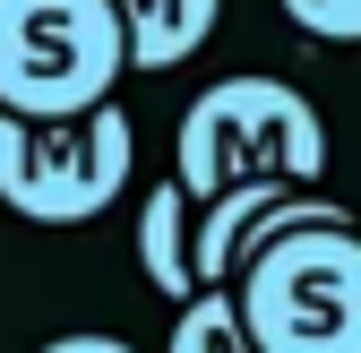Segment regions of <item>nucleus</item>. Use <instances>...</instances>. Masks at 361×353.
<instances>
[{"label":"nucleus","instance_id":"obj_7","mask_svg":"<svg viewBox=\"0 0 361 353\" xmlns=\"http://www.w3.org/2000/svg\"><path fill=\"white\" fill-rule=\"evenodd\" d=\"M164 353H258L250 328H241L233 285H207V293L180 301V319H172V345H164Z\"/></svg>","mask_w":361,"mask_h":353},{"label":"nucleus","instance_id":"obj_9","mask_svg":"<svg viewBox=\"0 0 361 353\" xmlns=\"http://www.w3.org/2000/svg\"><path fill=\"white\" fill-rule=\"evenodd\" d=\"M43 353H138V345H121V336H52Z\"/></svg>","mask_w":361,"mask_h":353},{"label":"nucleus","instance_id":"obj_4","mask_svg":"<svg viewBox=\"0 0 361 353\" xmlns=\"http://www.w3.org/2000/svg\"><path fill=\"white\" fill-rule=\"evenodd\" d=\"M138 129L121 104H95L78 121H18L0 112V207L26 225H86L129 190Z\"/></svg>","mask_w":361,"mask_h":353},{"label":"nucleus","instance_id":"obj_5","mask_svg":"<svg viewBox=\"0 0 361 353\" xmlns=\"http://www.w3.org/2000/svg\"><path fill=\"white\" fill-rule=\"evenodd\" d=\"M112 9L129 26V69H180L190 52H207L224 0H112Z\"/></svg>","mask_w":361,"mask_h":353},{"label":"nucleus","instance_id":"obj_3","mask_svg":"<svg viewBox=\"0 0 361 353\" xmlns=\"http://www.w3.org/2000/svg\"><path fill=\"white\" fill-rule=\"evenodd\" d=\"M129 69V26L112 0H0V112L78 121L112 104Z\"/></svg>","mask_w":361,"mask_h":353},{"label":"nucleus","instance_id":"obj_1","mask_svg":"<svg viewBox=\"0 0 361 353\" xmlns=\"http://www.w3.org/2000/svg\"><path fill=\"white\" fill-rule=\"evenodd\" d=\"M319 172H327V121L284 78H224V86H207V95L180 112L172 181L198 207L224 198V190H250V181L310 190Z\"/></svg>","mask_w":361,"mask_h":353},{"label":"nucleus","instance_id":"obj_2","mask_svg":"<svg viewBox=\"0 0 361 353\" xmlns=\"http://www.w3.org/2000/svg\"><path fill=\"white\" fill-rule=\"evenodd\" d=\"M233 301L258 353H361V225H293L241 258Z\"/></svg>","mask_w":361,"mask_h":353},{"label":"nucleus","instance_id":"obj_8","mask_svg":"<svg viewBox=\"0 0 361 353\" xmlns=\"http://www.w3.org/2000/svg\"><path fill=\"white\" fill-rule=\"evenodd\" d=\"M284 18L310 43H361V0H284Z\"/></svg>","mask_w":361,"mask_h":353},{"label":"nucleus","instance_id":"obj_6","mask_svg":"<svg viewBox=\"0 0 361 353\" xmlns=\"http://www.w3.org/2000/svg\"><path fill=\"white\" fill-rule=\"evenodd\" d=\"M138 268L164 301H190L198 276H190V190L180 181H155L147 207H138Z\"/></svg>","mask_w":361,"mask_h":353}]
</instances>
